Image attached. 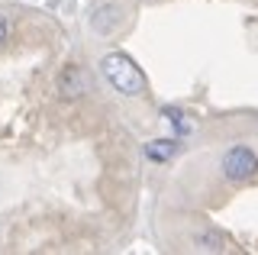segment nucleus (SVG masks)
Returning a JSON list of instances; mask_svg holds the SVG:
<instances>
[{"instance_id":"2","label":"nucleus","mask_w":258,"mask_h":255,"mask_svg":"<svg viewBox=\"0 0 258 255\" xmlns=\"http://www.w3.org/2000/svg\"><path fill=\"white\" fill-rule=\"evenodd\" d=\"M258 171V155L248 146H232L223 155V174L229 181H248Z\"/></svg>"},{"instance_id":"1","label":"nucleus","mask_w":258,"mask_h":255,"mask_svg":"<svg viewBox=\"0 0 258 255\" xmlns=\"http://www.w3.org/2000/svg\"><path fill=\"white\" fill-rule=\"evenodd\" d=\"M100 71L113 84V91H119L123 97H139V94H145V71L136 65L129 55H123V52L103 55Z\"/></svg>"},{"instance_id":"4","label":"nucleus","mask_w":258,"mask_h":255,"mask_svg":"<svg viewBox=\"0 0 258 255\" xmlns=\"http://www.w3.org/2000/svg\"><path fill=\"white\" fill-rule=\"evenodd\" d=\"M177 152V142L174 139H155V142H145V158L152 162H168Z\"/></svg>"},{"instance_id":"5","label":"nucleus","mask_w":258,"mask_h":255,"mask_svg":"<svg viewBox=\"0 0 258 255\" xmlns=\"http://www.w3.org/2000/svg\"><path fill=\"white\" fill-rule=\"evenodd\" d=\"M194 245H197L200 252H223L226 249V239L220 233H213V229H200V233L194 236Z\"/></svg>"},{"instance_id":"7","label":"nucleus","mask_w":258,"mask_h":255,"mask_svg":"<svg viewBox=\"0 0 258 255\" xmlns=\"http://www.w3.org/2000/svg\"><path fill=\"white\" fill-rule=\"evenodd\" d=\"M0 42H7V20L0 17Z\"/></svg>"},{"instance_id":"3","label":"nucleus","mask_w":258,"mask_h":255,"mask_svg":"<svg viewBox=\"0 0 258 255\" xmlns=\"http://www.w3.org/2000/svg\"><path fill=\"white\" fill-rule=\"evenodd\" d=\"M91 91V78H87L84 68L78 65H68L61 75V94L64 97H84V94Z\"/></svg>"},{"instance_id":"6","label":"nucleus","mask_w":258,"mask_h":255,"mask_svg":"<svg viewBox=\"0 0 258 255\" xmlns=\"http://www.w3.org/2000/svg\"><path fill=\"white\" fill-rule=\"evenodd\" d=\"M161 113H165V116H168V119H171V123L177 126V133H190V123L184 119V110H181V107H165Z\"/></svg>"}]
</instances>
